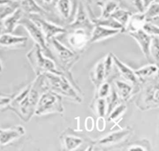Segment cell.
I'll list each match as a JSON object with an SVG mask.
<instances>
[{"label": "cell", "mask_w": 159, "mask_h": 151, "mask_svg": "<svg viewBox=\"0 0 159 151\" xmlns=\"http://www.w3.org/2000/svg\"><path fill=\"white\" fill-rule=\"evenodd\" d=\"M136 106L142 111L158 108L159 106L158 75L140 81Z\"/></svg>", "instance_id": "obj_4"}, {"label": "cell", "mask_w": 159, "mask_h": 151, "mask_svg": "<svg viewBox=\"0 0 159 151\" xmlns=\"http://www.w3.org/2000/svg\"><path fill=\"white\" fill-rule=\"evenodd\" d=\"M150 55L151 60L153 59L156 64L159 60V38L158 36H152L150 45Z\"/></svg>", "instance_id": "obj_33"}, {"label": "cell", "mask_w": 159, "mask_h": 151, "mask_svg": "<svg viewBox=\"0 0 159 151\" xmlns=\"http://www.w3.org/2000/svg\"><path fill=\"white\" fill-rule=\"evenodd\" d=\"M120 32H121V31L119 29H111L99 25H94L91 33L89 42L93 43L99 42L116 35Z\"/></svg>", "instance_id": "obj_19"}, {"label": "cell", "mask_w": 159, "mask_h": 151, "mask_svg": "<svg viewBox=\"0 0 159 151\" xmlns=\"http://www.w3.org/2000/svg\"><path fill=\"white\" fill-rule=\"evenodd\" d=\"M12 1V0H0V4L8 2H9V1Z\"/></svg>", "instance_id": "obj_45"}, {"label": "cell", "mask_w": 159, "mask_h": 151, "mask_svg": "<svg viewBox=\"0 0 159 151\" xmlns=\"http://www.w3.org/2000/svg\"><path fill=\"white\" fill-rule=\"evenodd\" d=\"M106 99L107 103V111L106 116H107L115 107H116L120 103H122L120 101L113 85H112L111 87V92L109 94L106 98Z\"/></svg>", "instance_id": "obj_31"}, {"label": "cell", "mask_w": 159, "mask_h": 151, "mask_svg": "<svg viewBox=\"0 0 159 151\" xmlns=\"http://www.w3.org/2000/svg\"><path fill=\"white\" fill-rule=\"evenodd\" d=\"M90 78L96 89L106 81L103 60L98 62L90 73Z\"/></svg>", "instance_id": "obj_22"}, {"label": "cell", "mask_w": 159, "mask_h": 151, "mask_svg": "<svg viewBox=\"0 0 159 151\" xmlns=\"http://www.w3.org/2000/svg\"><path fill=\"white\" fill-rule=\"evenodd\" d=\"M25 133L24 127L16 125L6 129L0 128V145L4 146L19 139Z\"/></svg>", "instance_id": "obj_13"}, {"label": "cell", "mask_w": 159, "mask_h": 151, "mask_svg": "<svg viewBox=\"0 0 159 151\" xmlns=\"http://www.w3.org/2000/svg\"><path fill=\"white\" fill-rule=\"evenodd\" d=\"M142 2H143V6H144V8L145 9V8L150 4H151L152 2L156 1V0H142Z\"/></svg>", "instance_id": "obj_42"}, {"label": "cell", "mask_w": 159, "mask_h": 151, "mask_svg": "<svg viewBox=\"0 0 159 151\" xmlns=\"http://www.w3.org/2000/svg\"><path fill=\"white\" fill-rule=\"evenodd\" d=\"M14 1H19V0H14Z\"/></svg>", "instance_id": "obj_48"}, {"label": "cell", "mask_w": 159, "mask_h": 151, "mask_svg": "<svg viewBox=\"0 0 159 151\" xmlns=\"http://www.w3.org/2000/svg\"><path fill=\"white\" fill-rule=\"evenodd\" d=\"M91 33V32L81 28L70 29L67 39L69 45L73 48V50L76 52L83 50L89 42Z\"/></svg>", "instance_id": "obj_11"}, {"label": "cell", "mask_w": 159, "mask_h": 151, "mask_svg": "<svg viewBox=\"0 0 159 151\" xmlns=\"http://www.w3.org/2000/svg\"><path fill=\"white\" fill-rule=\"evenodd\" d=\"M46 90L43 75L37 76L30 84L12 96L8 110L14 112L23 121L29 122L35 114L40 96Z\"/></svg>", "instance_id": "obj_1"}, {"label": "cell", "mask_w": 159, "mask_h": 151, "mask_svg": "<svg viewBox=\"0 0 159 151\" xmlns=\"http://www.w3.org/2000/svg\"><path fill=\"white\" fill-rule=\"evenodd\" d=\"M112 56L114 63L119 75H121L128 83L133 85H139L140 81L134 73V71L121 62L114 54L112 53Z\"/></svg>", "instance_id": "obj_17"}, {"label": "cell", "mask_w": 159, "mask_h": 151, "mask_svg": "<svg viewBox=\"0 0 159 151\" xmlns=\"http://www.w3.org/2000/svg\"><path fill=\"white\" fill-rule=\"evenodd\" d=\"M42 75L47 90L52 91L76 103H81V90L75 81L69 80L63 75L53 73H45Z\"/></svg>", "instance_id": "obj_2"}, {"label": "cell", "mask_w": 159, "mask_h": 151, "mask_svg": "<svg viewBox=\"0 0 159 151\" xmlns=\"http://www.w3.org/2000/svg\"><path fill=\"white\" fill-rule=\"evenodd\" d=\"M142 29L151 36H158L159 35L158 25L150 22L145 21L142 27Z\"/></svg>", "instance_id": "obj_36"}, {"label": "cell", "mask_w": 159, "mask_h": 151, "mask_svg": "<svg viewBox=\"0 0 159 151\" xmlns=\"http://www.w3.org/2000/svg\"><path fill=\"white\" fill-rule=\"evenodd\" d=\"M19 25L22 26L27 30L35 43L40 47L43 53L52 60V55L48 43L38 25L29 16L24 15L19 22Z\"/></svg>", "instance_id": "obj_7"}, {"label": "cell", "mask_w": 159, "mask_h": 151, "mask_svg": "<svg viewBox=\"0 0 159 151\" xmlns=\"http://www.w3.org/2000/svg\"><path fill=\"white\" fill-rule=\"evenodd\" d=\"M94 26V24L92 22L84 4L81 1L78 2L73 20L65 28L66 30L81 28L91 32Z\"/></svg>", "instance_id": "obj_9"}, {"label": "cell", "mask_w": 159, "mask_h": 151, "mask_svg": "<svg viewBox=\"0 0 159 151\" xmlns=\"http://www.w3.org/2000/svg\"><path fill=\"white\" fill-rule=\"evenodd\" d=\"M132 14L130 11L119 7L112 13L110 17H112L122 26L123 32H124L130 17Z\"/></svg>", "instance_id": "obj_28"}, {"label": "cell", "mask_w": 159, "mask_h": 151, "mask_svg": "<svg viewBox=\"0 0 159 151\" xmlns=\"http://www.w3.org/2000/svg\"><path fill=\"white\" fill-rule=\"evenodd\" d=\"M127 109V106L121 103L116 107H115L112 111L109 113V114L107 116V121H114L120 117L122 114H124Z\"/></svg>", "instance_id": "obj_34"}, {"label": "cell", "mask_w": 159, "mask_h": 151, "mask_svg": "<svg viewBox=\"0 0 159 151\" xmlns=\"http://www.w3.org/2000/svg\"><path fill=\"white\" fill-rule=\"evenodd\" d=\"M143 14L145 16V21L150 22L158 25L159 4L157 0L152 2L145 8Z\"/></svg>", "instance_id": "obj_26"}, {"label": "cell", "mask_w": 159, "mask_h": 151, "mask_svg": "<svg viewBox=\"0 0 159 151\" xmlns=\"http://www.w3.org/2000/svg\"><path fill=\"white\" fill-rule=\"evenodd\" d=\"M85 1H86L88 3H91L92 2V0H84Z\"/></svg>", "instance_id": "obj_47"}, {"label": "cell", "mask_w": 159, "mask_h": 151, "mask_svg": "<svg viewBox=\"0 0 159 151\" xmlns=\"http://www.w3.org/2000/svg\"><path fill=\"white\" fill-rule=\"evenodd\" d=\"M3 70V65H2V62L0 58V73L2 72Z\"/></svg>", "instance_id": "obj_44"}, {"label": "cell", "mask_w": 159, "mask_h": 151, "mask_svg": "<svg viewBox=\"0 0 159 151\" xmlns=\"http://www.w3.org/2000/svg\"><path fill=\"white\" fill-rule=\"evenodd\" d=\"M54 7L60 17L68 22L73 20L76 11H74V2L72 0H53ZM69 23V24H70Z\"/></svg>", "instance_id": "obj_14"}, {"label": "cell", "mask_w": 159, "mask_h": 151, "mask_svg": "<svg viewBox=\"0 0 159 151\" xmlns=\"http://www.w3.org/2000/svg\"><path fill=\"white\" fill-rule=\"evenodd\" d=\"M132 134V129L130 127H127L119 130H117L102 137L96 140L95 145L102 147H110L124 143Z\"/></svg>", "instance_id": "obj_10"}, {"label": "cell", "mask_w": 159, "mask_h": 151, "mask_svg": "<svg viewBox=\"0 0 159 151\" xmlns=\"http://www.w3.org/2000/svg\"><path fill=\"white\" fill-rule=\"evenodd\" d=\"M97 5L101 8L100 18H107L111 16L112 13L119 7V4L115 0L99 1Z\"/></svg>", "instance_id": "obj_25"}, {"label": "cell", "mask_w": 159, "mask_h": 151, "mask_svg": "<svg viewBox=\"0 0 159 151\" xmlns=\"http://www.w3.org/2000/svg\"><path fill=\"white\" fill-rule=\"evenodd\" d=\"M28 38L25 36L14 35L12 33L0 34V48L18 49L26 47Z\"/></svg>", "instance_id": "obj_12"}, {"label": "cell", "mask_w": 159, "mask_h": 151, "mask_svg": "<svg viewBox=\"0 0 159 151\" xmlns=\"http://www.w3.org/2000/svg\"><path fill=\"white\" fill-rule=\"evenodd\" d=\"M27 16L32 19L40 27L44 35L47 43H48L50 40L52 38L55 37V36L58 35L66 34L67 32V30L65 27H61L50 21H48L43 19L41 16L32 14L27 15Z\"/></svg>", "instance_id": "obj_8"}, {"label": "cell", "mask_w": 159, "mask_h": 151, "mask_svg": "<svg viewBox=\"0 0 159 151\" xmlns=\"http://www.w3.org/2000/svg\"><path fill=\"white\" fill-rule=\"evenodd\" d=\"M26 57L36 76L45 73H53L66 76L63 72L57 68L52 59L43 53L40 47L37 43H35L32 48L27 53Z\"/></svg>", "instance_id": "obj_5"}, {"label": "cell", "mask_w": 159, "mask_h": 151, "mask_svg": "<svg viewBox=\"0 0 159 151\" xmlns=\"http://www.w3.org/2000/svg\"><path fill=\"white\" fill-rule=\"evenodd\" d=\"M112 54V53H109L103 59L106 81L109 83H111L112 81L117 78V75H114V72L117 71V68L114 71L115 65L113 62Z\"/></svg>", "instance_id": "obj_27"}, {"label": "cell", "mask_w": 159, "mask_h": 151, "mask_svg": "<svg viewBox=\"0 0 159 151\" xmlns=\"http://www.w3.org/2000/svg\"><path fill=\"white\" fill-rule=\"evenodd\" d=\"M24 15V13L19 7L12 13L2 19L1 23L4 32L12 33L19 25V22Z\"/></svg>", "instance_id": "obj_20"}, {"label": "cell", "mask_w": 159, "mask_h": 151, "mask_svg": "<svg viewBox=\"0 0 159 151\" xmlns=\"http://www.w3.org/2000/svg\"><path fill=\"white\" fill-rule=\"evenodd\" d=\"M134 71L139 81H142L158 75V64L150 63Z\"/></svg>", "instance_id": "obj_23"}, {"label": "cell", "mask_w": 159, "mask_h": 151, "mask_svg": "<svg viewBox=\"0 0 159 151\" xmlns=\"http://www.w3.org/2000/svg\"><path fill=\"white\" fill-rule=\"evenodd\" d=\"M103 117H98L96 122L97 129L99 131H102L105 129V120Z\"/></svg>", "instance_id": "obj_41"}, {"label": "cell", "mask_w": 159, "mask_h": 151, "mask_svg": "<svg viewBox=\"0 0 159 151\" xmlns=\"http://www.w3.org/2000/svg\"><path fill=\"white\" fill-rule=\"evenodd\" d=\"M19 7V1L14 0L0 4V21H2L7 16L12 13Z\"/></svg>", "instance_id": "obj_32"}, {"label": "cell", "mask_w": 159, "mask_h": 151, "mask_svg": "<svg viewBox=\"0 0 159 151\" xmlns=\"http://www.w3.org/2000/svg\"><path fill=\"white\" fill-rule=\"evenodd\" d=\"M63 111L62 96L52 91L46 90L40 96L35 114L42 116L54 112L63 113Z\"/></svg>", "instance_id": "obj_6"}, {"label": "cell", "mask_w": 159, "mask_h": 151, "mask_svg": "<svg viewBox=\"0 0 159 151\" xmlns=\"http://www.w3.org/2000/svg\"><path fill=\"white\" fill-rule=\"evenodd\" d=\"M145 22V16L143 12H137L134 14H132L125 27V32H129L142 29Z\"/></svg>", "instance_id": "obj_24"}, {"label": "cell", "mask_w": 159, "mask_h": 151, "mask_svg": "<svg viewBox=\"0 0 159 151\" xmlns=\"http://www.w3.org/2000/svg\"><path fill=\"white\" fill-rule=\"evenodd\" d=\"M44 3L45 4H51L52 2H53V0H42Z\"/></svg>", "instance_id": "obj_43"}, {"label": "cell", "mask_w": 159, "mask_h": 151, "mask_svg": "<svg viewBox=\"0 0 159 151\" xmlns=\"http://www.w3.org/2000/svg\"><path fill=\"white\" fill-rule=\"evenodd\" d=\"M19 7L24 14L46 16L48 12L47 10L41 7L35 0H19Z\"/></svg>", "instance_id": "obj_21"}, {"label": "cell", "mask_w": 159, "mask_h": 151, "mask_svg": "<svg viewBox=\"0 0 159 151\" xmlns=\"http://www.w3.org/2000/svg\"><path fill=\"white\" fill-rule=\"evenodd\" d=\"M94 126V121L92 117H88L85 121V128L88 131H91L93 130Z\"/></svg>", "instance_id": "obj_40"}, {"label": "cell", "mask_w": 159, "mask_h": 151, "mask_svg": "<svg viewBox=\"0 0 159 151\" xmlns=\"http://www.w3.org/2000/svg\"><path fill=\"white\" fill-rule=\"evenodd\" d=\"M90 107L98 117H104L106 116L107 111V103L106 98H94Z\"/></svg>", "instance_id": "obj_30"}, {"label": "cell", "mask_w": 159, "mask_h": 151, "mask_svg": "<svg viewBox=\"0 0 159 151\" xmlns=\"http://www.w3.org/2000/svg\"><path fill=\"white\" fill-rule=\"evenodd\" d=\"M149 142L144 140L142 141H139L137 143L134 142L130 144H129V145L127 147V150L130 151H134V150H150V146H148Z\"/></svg>", "instance_id": "obj_37"}, {"label": "cell", "mask_w": 159, "mask_h": 151, "mask_svg": "<svg viewBox=\"0 0 159 151\" xmlns=\"http://www.w3.org/2000/svg\"><path fill=\"white\" fill-rule=\"evenodd\" d=\"M111 83L105 81L101 83L96 89L94 95V98H106L111 92Z\"/></svg>", "instance_id": "obj_35"}, {"label": "cell", "mask_w": 159, "mask_h": 151, "mask_svg": "<svg viewBox=\"0 0 159 151\" xmlns=\"http://www.w3.org/2000/svg\"><path fill=\"white\" fill-rule=\"evenodd\" d=\"M128 2L133 6L138 12H143L145 8L142 0H127Z\"/></svg>", "instance_id": "obj_39"}, {"label": "cell", "mask_w": 159, "mask_h": 151, "mask_svg": "<svg viewBox=\"0 0 159 151\" xmlns=\"http://www.w3.org/2000/svg\"><path fill=\"white\" fill-rule=\"evenodd\" d=\"M12 94L0 93V112L8 110L9 103L12 98Z\"/></svg>", "instance_id": "obj_38"}, {"label": "cell", "mask_w": 159, "mask_h": 151, "mask_svg": "<svg viewBox=\"0 0 159 151\" xmlns=\"http://www.w3.org/2000/svg\"><path fill=\"white\" fill-rule=\"evenodd\" d=\"M60 140L63 150L67 151L76 150L84 142L83 139L80 135L68 130L60 135Z\"/></svg>", "instance_id": "obj_18"}, {"label": "cell", "mask_w": 159, "mask_h": 151, "mask_svg": "<svg viewBox=\"0 0 159 151\" xmlns=\"http://www.w3.org/2000/svg\"><path fill=\"white\" fill-rule=\"evenodd\" d=\"M129 35L134 38L140 46L141 50L147 60L151 62L152 60L150 55V45L152 40V36L145 32L142 29L135 31L127 32Z\"/></svg>", "instance_id": "obj_15"}, {"label": "cell", "mask_w": 159, "mask_h": 151, "mask_svg": "<svg viewBox=\"0 0 159 151\" xmlns=\"http://www.w3.org/2000/svg\"><path fill=\"white\" fill-rule=\"evenodd\" d=\"M48 44L52 46V49L49 48L52 55V60L57 68L63 72L69 80L74 81L70 74V69L80 60L79 53L64 45L55 37L52 38Z\"/></svg>", "instance_id": "obj_3"}, {"label": "cell", "mask_w": 159, "mask_h": 151, "mask_svg": "<svg viewBox=\"0 0 159 151\" xmlns=\"http://www.w3.org/2000/svg\"><path fill=\"white\" fill-rule=\"evenodd\" d=\"M112 85L122 102L127 101L134 93L139 91V90H135L134 88V86L138 85H133L128 82L117 78L113 80Z\"/></svg>", "instance_id": "obj_16"}, {"label": "cell", "mask_w": 159, "mask_h": 151, "mask_svg": "<svg viewBox=\"0 0 159 151\" xmlns=\"http://www.w3.org/2000/svg\"><path fill=\"white\" fill-rule=\"evenodd\" d=\"M2 23H1V21H0V34L2 33Z\"/></svg>", "instance_id": "obj_46"}, {"label": "cell", "mask_w": 159, "mask_h": 151, "mask_svg": "<svg viewBox=\"0 0 159 151\" xmlns=\"http://www.w3.org/2000/svg\"><path fill=\"white\" fill-rule=\"evenodd\" d=\"M92 22L94 25H99L104 27L119 29L120 30L121 32H123V27L122 26L117 22L115 19H114L111 17H109L107 18H95V17H90Z\"/></svg>", "instance_id": "obj_29"}]
</instances>
